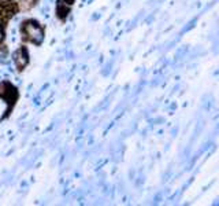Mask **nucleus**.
<instances>
[{
    "label": "nucleus",
    "mask_w": 219,
    "mask_h": 206,
    "mask_svg": "<svg viewBox=\"0 0 219 206\" xmlns=\"http://www.w3.org/2000/svg\"><path fill=\"white\" fill-rule=\"evenodd\" d=\"M22 33H24L25 39H29L34 44H41V41L44 40V30H43V28L40 26L39 22L32 21V19L24 22Z\"/></svg>",
    "instance_id": "obj_1"
},
{
    "label": "nucleus",
    "mask_w": 219,
    "mask_h": 206,
    "mask_svg": "<svg viewBox=\"0 0 219 206\" xmlns=\"http://www.w3.org/2000/svg\"><path fill=\"white\" fill-rule=\"evenodd\" d=\"M27 60H29V55H27V51H26V48L25 47L19 48V50L14 54V62H15V65H17V67L19 69V70H22V69L26 66Z\"/></svg>",
    "instance_id": "obj_2"
},
{
    "label": "nucleus",
    "mask_w": 219,
    "mask_h": 206,
    "mask_svg": "<svg viewBox=\"0 0 219 206\" xmlns=\"http://www.w3.org/2000/svg\"><path fill=\"white\" fill-rule=\"evenodd\" d=\"M68 12V8L66 7V3H63V2H59L58 3V15H59V18H65L66 15H67Z\"/></svg>",
    "instance_id": "obj_3"
},
{
    "label": "nucleus",
    "mask_w": 219,
    "mask_h": 206,
    "mask_svg": "<svg viewBox=\"0 0 219 206\" xmlns=\"http://www.w3.org/2000/svg\"><path fill=\"white\" fill-rule=\"evenodd\" d=\"M63 2H66L67 4H73V2H74V0H63Z\"/></svg>",
    "instance_id": "obj_4"
}]
</instances>
